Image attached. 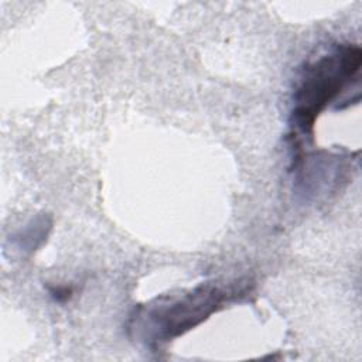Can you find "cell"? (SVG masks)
I'll return each mask as SVG.
<instances>
[{"instance_id": "6da1fadb", "label": "cell", "mask_w": 362, "mask_h": 362, "mask_svg": "<svg viewBox=\"0 0 362 362\" xmlns=\"http://www.w3.org/2000/svg\"><path fill=\"white\" fill-rule=\"evenodd\" d=\"M233 294L235 290L205 283L178 296L157 298L139 308L132 317L130 329L143 342L151 346L160 345L205 321L221 310Z\"/></svg>"}, {"instance_id": "7a4b0ae2", "label": "cell", "mask_w": 362, "mask_h": 362, "mask_svg": "<svg viewBox=\"0 0 362 362\" xmlns=\"http://www.w3.org/2000/svg\"><path fill=\"white\" fill-rule=\"evenodd\" d=\"M362 51L355 44H339L305 65L294 93V124L310 133L318 115L334 102L361 69Z\"/></svg>"}]
</instances>
